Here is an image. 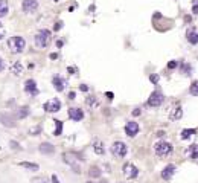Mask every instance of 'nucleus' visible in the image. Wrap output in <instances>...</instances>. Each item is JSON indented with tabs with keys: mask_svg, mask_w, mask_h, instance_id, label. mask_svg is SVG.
<instances>
[{
	"mask_svg": "<svg viewBox=\"0 0 198 183\" xmlns=\"http://www.w3.org/2000/svg\"><path fill=\"white\" fill-rule=\"evenodd\" d=\"M50 38H52V34L50 31L47 29H40L35 35V44L38 46V48H47L49 43H50Z\"/></svg>",
	"mask_w": 198,
	"mask_h": 183,
	"instance_id": "nucleus-1",
	"label": "nucleus"
},
{
	"mask_svg": "<svg viewBox=\"0 0 198 183\" xmlns=\"http://www.w3.org/2000/svg\"><path fill=\"white\" fill-rule=\"evenodd\" d=\"M8 46H9L11 52L20 53V52H23V49H24L26 41H24L23 37H19V35H17V37H11V38L8 40Z\"/></svg>",
	"mask_w": 198,
	"mask_h": 183,
	"instance_id": "nucleus-2",
	"label": "nucleus"
},
{
	"mask_svg": "<svg viewBox=\"0 0 198 183\" xmlns=\"http://www.w3.org/2000/svg\"><path fill=\"white\" fill-rule=\"evenodd\" d=\"M154 151L159 157H166V156L172 153V145L169 142H157L154 145Z\"/></svg>",
	"mask_w": 198,
	"mask_h": 183,
	"instance_id": "nucleus-3",
	"label": "nucleus"
},
{
	"mask_svg": "<svg viewBox=\"0 0 198 183\" xmlns=\"http://www.w3.org/2000/svg\"><path fill=\"white\" fill-rule=\"evenodd\" d=\"M43 108H44V112H47V113H57L61 110V101L58 98H52L50 101L44 102Z\"/></svg>",
	"mask_w": 198,
	"mask_h": 183,
	"instance_id": "nucleus-4",
	"label": "nucleus"
},
{
	"mask_svg": "<svg viewBox=\"0 0 198 183\" xmlns=\"http://www.w3.org/2000/svg\"><path fill=\"white\" fill-rule=\"evenodd\" d=\"M111 151H113V154L116 156V157L122 159V157H125V156H127L128 148H127V145H125L123 142L118 140V142H114V143H113V146H111Z\"/></svg>",
	"mask_w": 198,
	"mask_h": 183,
	"instance_id": "nucleus-5",
	"label": "nucleus"
},
{
	"mask_svg": "<svg viewBox=\"0 0 198 183\" xmlns=\"http://www.w3.org/2000/svg\"><path fill=\"white\" fill-rule=\"evenodd\" d=\"M22 9L24 12H28V14H32V12H35L38 9V2L37 0H23L22 2Z\"/></svg>",
	"mask_w": 198,
	"mask_h": 183,
	"instance_id": "nucleus-6",
	"label": "nucleus"
},
{
	"mask_svg": "<svg viewBox=\"0 0 198 183\" xmlns=\"http://www.w3.org/2000/svg\"><path fill=\"white\" fill-rule=\"evenodd\" d=\"M123 174L127 179H136L139 176V169L133 163H125L123 165Z\"/></svg>",
	"mask_w": 198,
	"mask_h": 183,
	"instance_id": "nucleus-7",
	"label": "nucleus"
},
{
	"mask_svg": "<svg viewBox=\"0 0 198 183\" xmlns=\"http://www.w3.org/2000/svg\"><path fill=\"white\" fill-rule=\"evenodd\" d=\"M161 102H163V95H161L160 92H152L149 99H148V105L149 107H159V105H161Z\"/></svg>",
	"mask_w": 198,
	"mask_h": 183,
	"instance_id": "nucleus-8",
	"label": "nucleus"
},
{
	"mask_svg": "<svg viewBox=\"0 0 198 183\" xmlns=\"http://www.w3.org/2000/svg\"><path fill=\"white\" fill-rule=\"evenodd\" d=\"M0 122H2L5 127L11 128V127H15V117L11 113H2L0 115Z\"/></svg>",
	"mask_w": 198,
	"mask_h": 183,
	"instance_id": "nucleus-9",
	"label": "nucleus"
},
{
	"mask_svg": "<svg viewBox=\"0 0 198 183\" xmlns=\"http://www.w3.org/2000/svg\"><path fill=\"white\" fill-rule=\"evenodd\" d=\"M125 133H127V136H130V137H134L139 133V124L134 122V121L127 122V125H125Z\"/></svg>",
	"mask_w": 198,
	"mask_h": 183,
	"instance_id": "nucleus-10",
	"label": "nucleus"
},
{
	"mask_svg": "<svg viewBox=\"0 0 198 183\" xmlns=\"http://www.w3.org/2000/svg\"><path fill=\"white\" fill-rule=\"evenodd\" d=\"M24 92L26 93H29L32 96L38 95V87H37V82H35L34 79H28L24 82Z\"/></svg>",
	"mask_w": 198,
	"mask_h": 183,
	"instance_id": "nucleus-11",
	"label": "nucleus"
},
{
	"mask_svg": "<svg viewBox=\"0 0 198 183\" xmlns=\"http://www.w3.org/2000/svg\"><path fill=\"white\" fill-rule=\"evenodd\" d=\"M69 117L70 119H73L75 122H78V121H82L84 119V112L81 108H69Z\"/></svg>",
	"mask_w": 198,
	"mask_h": 183,
	"instance_id": "nucleus-12",
	"label": "nucleus"
},
{
	"mask_svg": "<svg viewBox=\"0 0 198 183\" xmlns=\"http://www.w3.org/2000/svg\"><path fill=\"white\" fill-rule=\"evenodd\" d=\"M38 150H40V153H43V154H53V153H55V146H53L52 143H49V142H43V143L38 146Z\"/></svg>",
	"mask_w": 198,
	"mask_h": 183,
	"instance_id": "nucleus-13",
	"label": "nucleus"
},
{
	"mask_svg": "<svg viewBox=\"0 0 198 183\" xmlns=\"http://www.w3.org/2000/svg\"><path fill=\"white\" fill-rule=\"evenodd\" d=\"M52 82H53V86H55V90L57 92H62V90L66 89V84H67V82L62 79L61 76H53Z\"/></svg>",
	"mask_w": 198,
	"mask_h": 183,
	"instance_id": "nucleus-14",
	"label": "nucleus"
},
{
	"mask_svg": "<svg viewBox=\"0 0 198 183\" xmlns=\"http://www.w3.org/2000/svg\"><path fill=\"white\" fill-rule=\"evenodd\" d=\"M174 172H175V166L174 165H168V166H165V169L161 171V177H163L165 180H169L174 176Z\"/></svg>",
	"mask_w": 198,
	"mask_h": 183,
	"instance_id": "nucleus-15",
	"label": "nucleus"
},
{
	"mask_svg": "<svg viewBox=\"0 0 198 183\" xmlns=\"http://www.w3.org/2000/svg\"><path fill=\"white\" fill-rule=\"evenodd\" d=\"M182 116H183V110H182V107H180V105L174 107L172 110H171V113H169V117L172 119V121H177V119H180Z\"/></svg>",
	"mask_w": 198,
	"mask_h": 183,
	"instance_id": "nucleus-16",
	"label": "nucleus"
},
{
	"mask_svg": "<svg viewBox=\"0 0 198 183\" xmlns=\"http://www.w3.org/2000/svg\"><path fill=\"white\" fill-rule=\"evenodd\" d=\"M186 153H187V156H189L191 159L198 160V145H191V146L186 150Z\"/></svg>",
	"mask_w": 198,
	"mask_h": 183,
	"instance_id": "nucleus-17",
	"label": "nucleus"
},
{
	"mask_svg": "<svg viewBox=\"0 0 198 183\" xmlns=\"http://www.w3.org/2000/svg\"><path fill=\"white\" fill-rule=\"evenodd\" d=\"M85 104H87L90 108H98V107H99V101H98V98H96V96L90 95V96H87V98H85Z\"/></svg>",
	"mask_w": 198,
	"mask_h": 183,
	"instance_id": "nucleus-18",
	"label": "nucleus"
},
{
	"mask_svg": "<svg viewBox=\"0 0 198 183\" xmlns=\"http://www.w3.org/2000/svg\"><path fill=\"white\" fill-rule=\"evenodd\" d=\"M23 69H24V67H23V64H22L20 61H15L12 66H11V72L14 73V75H17V76L23 73Z\"/></svg>",
	"mask_w": 198,
	"mask_h": 183,
	"instance_id": "nucleus-19",
	"label": "nucleus"
},
{
	"mask_svg": "<svg viewBox=\"0 0 198 183\" xmlns=\"http://www.w3.org/2000/svg\"><path fill=\"white\" fill-rule=\"evenodd\" d=\"M187 41L191 44H198V32H195L194 29L187 31Z\"/></svg>",
	"mask_w": 198,
	"mask_h": 183,
	"instance_id": "nucleus-20",
	"label": "nucleus"
},
{
	"mask_svg": "<svg viewBox=\"0 0 198 183\" xmlns=\"http://www.w3.org/2000/svg\"><path fill=\"white\" fill-rule=\"evenodd\" d=\"M20 166H23V168H26V169H29V171H38L40 169V166L37 163H32V162H20L19 163Z\"/></svg>",
	"mask_w": 198,
	"mask_h": 183,
	"instance_id": "nucleus-21",
	"label": "nucleus"
},
{
	"mask_svg": "<svg viewBox=\"0 0 198 183\" xmlns=\"http://www.w3.org/2000/svg\"><path fill=\"white\" fill-rule=\"evenodd\" d=\"M93 150H95V153H96L98 156H102V154L105 153V148H104V145H102L101 140H95V143H93Z\"/></svg>",
	"mask_w": 198,
	"mask_h": 183,
	"instance_id": "nucleus-22",
	"label": "nucleus"
},
{
	"mask_svg": "<svg viewBox=\"0 0 198 183\" xmlns=\"http://www.w3.org/2000/svg\"><path fill=\"white\" fill-rule=\"evenodd\" d=\"M29 113H31L29 107H20L19 112H17V117H19V119H24V117L29 116Z\"/></svg>",
	"mask_w": 198,
	"mask_h": 183,
	"instance_id": "nucleus-23",
	"label": "nucleus"
},
{
	"mask_svg": "<svg viewBox=\"0 0 198 183\" xmlns=\"http://www.w3.org/2000/svg\"><path fill=\"white\" fill-rule=\"evenodd\" d=\"M9 11V6H8V2L6 0H0V18L5 17Z\"/></svg>",
	"mask_w": 198,
	"mask_h": 183,
	"instance_id": "nucleus-24",
	"label": "nucleus"
},
{
	"mask_svg": "<svg viewBox=\"0 0 198 183\" xmlns=\"http://www.w3.org/2000/svg\"><path fill=\"white\" fill-rule=\"evenodd\" d=\"M88 176L92 177V179L101 177V168H98V166H90V169H88Z\"/></svg>",
	"mask_w": 198,
	"mask_h": 183,
	"instance_id": "nucleus-25",
	"label": "nucleus"
},
{
	"mask_svg": "<svg viewBox=\"0 0 198 183\" xmlns=\"http://www.w3.org/2000/svg\"><path fill=\"white\" fill-rule=\"evenodd\" d=\"M195 133H197V130H194V128H186V130L182 131V139H189V137Z\"/></svg>",
	"mask_w": 198,
	"mask_h": 183,
	"instance_id": "nucleus-26",
	"label": "nucleus"
},
{
	"mask_svg": "<svg viewBox=\"0 0 198 183\" xmlns=\"http://www.w3.org/2000/svg\"><path fill=\"white\" fill-rule=\"evenodd\" d=\"M53 122H55V131H53V136H60L61 131H62V122L58 121V119H55Z\"/></svg>",
	"mask_w": 198,
	"mask_h": 183,
	"instance_id": "nucleus-27",
	"label": "nucleus"
},
{
	"mask_svg": "<svg viewBox=\"0 0 198 183\" xmlns=\"http://www.w3.org/2000/svg\"><path fill=\"white\" fill-rule=\"evenodd\" d=\"M189 92H191V95L198 96V81H194L192 82V86H191V89H189Z\"/></svg>",
	"mask_w": 198,
	"mask_h": 183,
	"instance_id": "nucleus-28",
	"label": "nucleus"
},
{
	"mask_svg": "<svg viewBox=\"0 0 198 183\" xmlns=\"http://www.w3.org/2000/svg\"><path fill=\"white\" fill-rule=\"evenodd\" d=\"M191 70H192V67L189 66V64H186V63H183V64H182V73H184L186 76H187V75H191Z\"/></svg>",
	"mask_w": 198,
	"mask_h": 183,
	"instance_id": "nucleus-29",
	"label": "nucleus"
},
{
	"mask_svg": "<svg viewBox=\"0 0 198 183\" xmlns=\"http://www.w3.org/2000/svg\"><path fill=\"white\" fill-rule=\"evenodd\" d=\"M41 133V125H37V127H32L29 130V134L31 136H38Z\"/></svg>",
	"mask_w": 198,
	"mask_h": 183,
	"instance_id": "nucleus-30",
	"label": "nucleus"
},
{
	"mask_svg": "<svg viewBox=\"0 0 198 183\" xmlns=\"http://www.w3.org/2000/svg\"><path fill=\"white\" fill-rule=\"evenodd\" d=\"M9 145H11V148H12V150H17V151H20V150H22L20 143L17 142V140H11V142H9Z\"/></svg>",
	"mask_w": 198,
	"mask_h": 183,
	"instance_id": "nucleus-31",
	"label": "nucleus"
},
{
	"mask_svg": "<svg viewBox=\"0 0 198 183\" xmlns=\"http://www.w3.org/2000/svg\"><path fill=\"white\" fill-rule=\"evenodd\" d=\"M5 38V27H3V24L0 23V40H3Z\"/></svg>",
	"mask_w": 198,
	"mask_h": 183,
	"instance_id": "nucleus-32",
	"label": "nucleus"
},
{
	"mask_svg": "<svg viewBox=\"0 0 198 183\" xmlns=\"http://www.w3.org/2000/svg\"><path fill=\"white\" fill-rule=\"evenodd\" d=\"M194 14H198V0H194V8H192Z\"/></svg>",
	"mask_w": 198,
	"mask_h": 183,
	"instance_id": "nucleus-33",
	"label": "nucleus"
},
{
	"mask_svg": "<svg viewBox=\"0 0 198 183\" xmlns=\"http://www.w3.org/2000/svg\"><path fill=\"white\" fill-rule=\"evenodd\" d=\"M177 67V61H169L168 63V69H175Z\"/></svg>",
	"mask_w": 198,
	"mask_h": 183,
	"instance_id": "nucleus-34",
	"label": "nucleus"
},
{
	"mask_svg": "<svg viewBox=\"0 0 198 183\" xmlns=\"http://www.w3.org/2000/svg\"><path fill=\"white\" fill-rule=\"evenodd\" d=\"M149 79H151V82H154V84H157L159 76H157V75H151V76H149Z\"/></svg>",
	"mask_w": 198,
	"mask_h": 183,
	"instance_id": "nucleus-35",
	"label": "nucleus"
},
{
	"mask_svg": "<svg viewBox=\"0 0 198 183\" xmlns=\"http://www.w3.org/2000/svg\"><path fill=\"white\" fill-rule=\"evenodd\" d=\"M79 90H82V92H88V86H85V84H81V86H79Z\"/></svg>",
	"mask_w": 198,
	"mask_h": 183,
	"instance_id": "nucleus-36",
	"label": "nucleus"
},
{
	"mask_svg": "<svg viewBox=\"0 0 198 183\" xmlns=\"http://www.w3.org/2000/svg\"><path fill=\"white\" fill-rule=\"evenodd\" d=\"M3 70H5V61L0 58V72H3Z\"/></svg>",
	"mask_w": 198,
	"mask_h": 183,
	"instance_id": "nucleus-37",
	"label": "nucleus"
},
{
	"mask_svg": "<svg viewBox=\"0 0 198 183\" xmlns=\"http://www.w3.org/2000/svg\"><path fill=\"white\" fill-rule=\"evenodd\" d=\"M140 115V108H136V110H133V116H139Z\"/></svg>",
	"mask_w": 198,
	"mask_h": 183,
	"instance_id": "nucleus-38",
	"label": "nucleus"
},
{
	"mask_svg": "<svg viewBox=\"0 0 198 183\" xmlns=\"http://www.w3.org/2000/svg\"><path fill=\"white\" fill-rule=\"evenodd\" d=\"M76 98V93H75V92H70V93H69V99H75Z\"/></svg>",
	"mask_w": 198,
	"mask_h": 183,
	"instance_id": "nucleus-39",
	"label": "nucleus"
},
{
	"mask_svg": "<svg viewBox=\"0 0 198 183\" xmlns=\"http://www.w3.org/2000/svg\"><path fill=\"white\" fill-rule=\"evenodd\" d=\"M105 96H107V98H108V99H110V101H111V99H113V96H114V95H113V93H111V92H107V93H105Z\"/></svg>",
	"mask_w": 198,
	"mask_h": 183,
	"instance_id": "nucleus-40",
	"label": "nucleus"
},
{
	"mask_svg": "<svg viewBox=\"0 0 198 183\" xmlns=\"http://www.w3.org/2000/svg\"><path fill=\"white\" fill-rule=\"evenodd\" d=\"M67 70H69L70 73H76V72H78V69H76V67H69Z\"/></svg>",
	"mask_w": 198,
	"mask_h": 183,
	"instance_id": "nucleus-41",
	"label": "nucleus"
},
{
	"mask_svg": "<svg viewBox=\"0 0 198 183\" xmlns=\"http://www.w3.org/2000/svg\"><path fill=\"white\" fill-rule=\"evenodd\" d=\"M52 183H60V180H58L57 176H52Z\"/></svg>",
	"mask_w": 198,
	"mask_h": 183,
	"instance_id": "nucleus-42",
	"label": "nucleus"
},
{
	"mask_svg": "<svg viewBox=\"0 0 198 183\" xmlns=\"http://www.w3.org/2000/svg\"><path fill=\"white\" fill-rule=\"evenodd\" d=\"M61 26H62V23H60V22H58V23L55 24V27H53V29H55V31H58V29H60Z\"/></svg>",
	"mask_w": 198,
	"mask_h": 183,
	"instance_id": "nucleus-43",
	"label": "nucleus"
},
{
	"mask_svg": "<svg viewBox=\"0 0 198 183\" xmlns=\"http://www.w3.org/2000/svg\"><path fill=\"white\" fill-rule=\"evenodd\" d=\"M50 58H52V60H57L58 55H57V53H50Z\"/></svg>",
	"mask_w": 198,
	"mask_h": 183,
	"instance_id": "nucleus-44",
	"label": "nucleus"
},
{
	"mask_svg": "<svg viewBox=\"0 0 198 183\" xmlns=\"http://www.w3.org/2000/svg\"><path fill=\"white\" fill-rule=\"evenodd\" d=\"M62 44H64V43H62L61 40H58V41H57V46H58V48H62Z\"/></svg>",
	"mask_w": 198,
	"mask_h": 183,
	"instance_id": "nucleus-45",
	"label": "nucleus"
},
{
	"mask_svg": "<svg viewBox=\"0 0 198 183\" xmlns=\"http://www.w3.org/2000/svg\"><path fill=\"white\" fill-rule=\"evenodd\" d=\"M157 136H159V137H163V136H165V131H157Z\"/></svg>",
	"mask_w": 198,
	"mask_h": 183,
	"instance_id": "nucleus-46",
	"label": "nucleus"
},
{
	"mask_svg": "<svg viewBox=\"0 0 198 183\" xmlns=\"http://www.w3.org/2000/svg\"><path fill=\"white\" fill-rule=\"evenodd\" d=\"M87 183H93V182H87Z\"/></svg>",
	"mask_w": 198,
	"mask_h": 183,
	"instance_id": "nucleus-47",
	"label": "nucleus"
},
{
	"mask_svg": "<svg viewBox=\"0 0 198 183\" xmlns=\"http://www.w3.org/2000/svg\"><path fill=\"white\" fill-rule=\"evenodd\" d=\"M38 183H43V182H38Z\"/></svg>",
	"mask_w": 198,
	"mask_h": 183,
	"instance_id": "nucleus-48",
	"label": "nucleus"
}]
</instances>
